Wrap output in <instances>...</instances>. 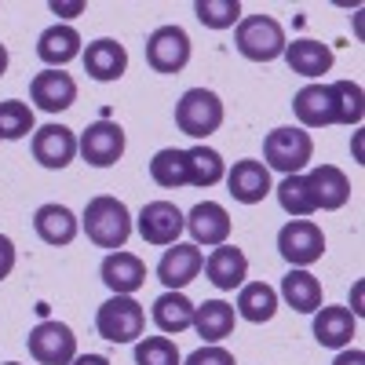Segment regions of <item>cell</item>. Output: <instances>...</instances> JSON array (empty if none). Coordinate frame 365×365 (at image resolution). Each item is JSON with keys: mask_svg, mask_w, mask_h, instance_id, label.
Here are the masks:
<instances>
[{"mask_svg": "<svg viewBox=\"0 0 365 365\" xmlns=\"http://www.w3.org/2000/svg\"><path fill=\"white\" fill-rule=\"evenodd\" d=\"M84 234L91 245L99 249H125V241L132 237V212L125 201H117L110 194H99L84 205Z\"/></svg>", "mask_w": 365, "mask_h": 365, "instance_id": "cell-1", "label": "cell"}, {"mask_svg": "<svg viewBox=\"0 0 365 365\" xmlns=\"http://www.w3.org/2000/svg\"><path fill=\"white\" fill-rule=\"evenodd\" d=\"M237 51L249 58V63H274V58L285 55V29L274 15H249L237 22V34H234Z\"/></svg>", "mask_w": 365, "mask_h": 365, "instance_id": "cell-2", "label": "cell"}, {"mask_svg": "<svg viewBox=\"0 0 365 365\" xmlns=\"http://www.w3.org/2000/svg\"><path fill=\"white\" fill-rule=\"evenodd\" d=\"M223 125V99L208 88H190L182 91V99L175 103V128L190 139H208L212 132H220Z\"/></svg>", "mask_w": 365, "mask_h": 365, "instance_id": "cell-3", "label": "cell"}, {"mask_svg": "<svg viewBox=\"0 0 365 365\" xmlns=\"http://www.w3.org/2000/svg\"><path fill=\"white\" fill-rule=\"evenodd\" d=\"M263 158H267V168L274 172L299 175L314 158V139L303 128H274L263 139Z\"/></svg>", "mask_w": 365, "mask_h": 365, "instance_id": "cell-4", "label": "cell"}, {"mask_svg": "<svg viewBox=\"0 0 365 365\" xmlns=\"http://www.w3.org/2000/svg\"><path fill=\"white\" fill-rule=\"evenodd\" d=\"M96 329H99V336L110 340V344H132V340L143 336V329H146V311H143V303H135L132 296H113L96 311Z\"/></svg>", "mask_w": 365, "mask_h": 365, "instance_id": "cell-5", "label": "cell"}, {"mask_svg": "<svg viewBox=\"0 0 365 365\" xmlns=\"http://www.w3.org/2000/svg\"><path fill=\"white\" fill-rule=\"evenodd\" d=\"M190 63V37L182 26H158L146 37V66L154 73H179Z\"/></svg>", "mask_w": 365, "mask_h": 365, "instance_id": "cell-6", "label": "cell"}, {"mask_svg": "<svg viewBox=\"0 0 365 365\" xmlns=\"http://www.w3.org/2000/svg\"><path fill=\"white\" fill-rule=\"evenodd\" d=\"M26 347L41 365H70L77 358V336L66 322H41L29 329Z\"/></svg>", "mask_w": 365, "mask_h": 365, "instance_id": "cell-7", "label": "cell"}, {"mask_svg": "<svg viewBox=\"0 0 365 365\" xmlns=\"http://www.w3.org/2000/svg\"><path fill=\"white\" fill-rule=\"evenodd\" d=\"M278 252H282L292 267L307 270V267L318 263L322 252H325V234H322V227L311 223V220H289V223L278 230Z\"/></svg>", "mask_w": 365, "mask_h": 365, "instance_id": "cell-8", "label": "cell"}, {"mask_svg": "<svg viewBox=\"0 0 365 365\" xmlns=\"http://www.w3.org/2000/svg\"><path fill=\"white\" fill-rule=\"evenodd\" d=\"M77 154L91 165V168H110L125 154V128L113 125V120H96L88 125L77 139Z\"/></svg>", "mask_w": 365, "mask_h": 365, "instance_id": "cell-9", "label": "cell"}, {"mask_svg": "<svg viewBox=\"0 0 365 365\" xmlns=\"http://www.w3.org/2000/svg\"><path fill=\"white\" fill-rule=\"evenodd\" d=\"M292 113L303 128H325L340 125V103L332 84H307L292 96Z\"/></svg>", "mask_w": 365, "mask_h": 365, "instance_id": "cell-10", "label": "cell"}, {"mask_svg": "<svg viewBox=\"0 0 365 365\" xmlns=\"http://www.w3.org/2000/svg\"><path fill=\"white\" fill-rule=\"evenodd\" d=\"M182 227H187V216L172 201H150L139 212V234L146 245H175Z\"/></svg>", "mask_w": 365, "mask_h": 365, "instance_id": "cell-11", "label": "cell"}, {"mask_svg": "<svg viewBox=\"0 0 365 365\" xmlns=\"http://www.w3.org/2000/svg\"><path fill=\"white\" fill-rule=\"evenodd\" d=\"M29 96L44 113H63L77 103V81L63 70H41L29 81Z\"/></svg>", "mask_w": 365, "mask_h": 365, "instance_id": "cell-12", "label": "cell"}, {"mask_svg": "<svg viewBox=\"0 0 365 365\" xmlns=\"http://www.w3.org/2000/svg\"><path fill=\"white\" fill-rule=\"evenodd\" d=\"M201 270H205L201 249L197 245H179V241H175L172 249H165V256L158 263V278L165 282L168 292H179V289H187Z\"/></svg>", "mask_w": 365, "mask_h": 365, "instance_id": "cell-13", "label": "cell"}, {"mask_svg": "<svg viewBox=\"0 0 365 365\" xmlns=\"http://www.w3.org/2000/svg\"><path fill=\"white\" fill-rule=\"evenodd\" d=\"M34 158L58 172V168H66L73 158H77V135L66 128V125H44L34 132Z\"/></svg>", "mask_w": 365, "mask_h": 365, "instance_id": "cell-14", "label": "cell"}, {"mask_svg": "<svg viewBox=\"0 0 365 365\" xmlns=\"http://www.w3.org/2000/svg\"><path fill=\"white\" fill-rule=\"evenodd\" d=\"M227 187H230V197L241 201V205H259L274 187H270V168L263 161H234V168L227 172Z\"/></svg>", "mask_w": 365, "mask_h": 365, "instance_id": "cell-15", "label": "cell"}, {"mask_svg": "<svg viewBox=\"0 0 365 365\" xmlns=\"http://www.w3.org/2000/svg\"><path fill=\"white\" fill-rule=\"evenodd\" d=\"M84 70H88L91 81H103V84L120 81V77H125V70H128V51H125V44H117L113 37L91 41V44L84 48Z\"/></svg>", "mask_w": 365, "mask_h": 365, "instance_id": "cell-16", "label": "cell"}, {"mask_svg": "<svg viewBox=\"0 0 365 365\" xmlns=\"http://www.w3.org/2000/svg\"><path fill=\"white\" fill-rule=\"evenodd\" d=\"M99 274H103V285L113 292V296H132L135 289H143V282H146V263L139 259V256H132V252H110L106 259H103V267H99Z\"/></svg>", "mask_w": 365, "mask_h": 365, "instance_id": "cell-17", "label": "cell"}, {"mask_svg": "<svg viewBox=\"0 0 365 365\" xmlns=\"http://www.w3.org/2000/svg\"><path fill=\"white\" fill-rule=\"evenodd\" d=\"M187 230L194 234V245H227V237H230V216H227V208L216 205V201H201L190 208V216H187Z\"/></svg>", "mask_w": 365, "mask_h": 365, "instance_id": "cell-18", "label": "cell"}, {"mask_svg": "<svg viewBox=\"0 0 365 365\" xmlns=\"http://www.w3.org/2000/svg\"><path fill=\"white\" fill-rule=\"evenodd\" d=\"M205 274H208V282L223 289V292H234L245 285V274H249V259L241 249L234 245H216L212 249V256L205 259Z\"/></svg>", "mask_w": 365, "mask_h": 365, "instance_id": "cell-19", "label": "cell"}, {"mask_svg": "<svg viewBox=\"0 0 365 365\" xmlns=\"http://www.w3.org/2000/svg\"><path fill=\"white\" fill-rule=\"evenodd\" d=\"M358 332V318L347 307H318L314 311V340L329 351L351 347V336Z\"/></svg>", "mask_w": 365, "mask_h": 365, "instance_id": "cell-20", "label": "cell"}, {"mask_svg": "<svg viewBox=\"0 0 365 365\" xmlns=\"http://www.w3.org/2000/svg\"><path fill=\"white\" fill-rule=\"evenodd\" d=\"M34 230H37V237L44 241V245H70V241L77 237V230H81V223L66 205L51 201V205H41L34 212Z\"/></svg>", "mask_w": 365, "mask_h": 365, "instance_id": "cell-21", "label": "cell"}, {"mask_svg": "<svg viewBox=\"0 0 365 365\" xmlns=\"http://www.w3.org/2000/svg\"><path fill=\"white\" fill-rule=\"evenodd\" d=\"M307 187H311L314 208H325V212L344 208L347 197H351V182H347V175H344L336 165H318V168L307 175Z\"/></svg>", "mask_w": 365, "mask_h": 365, "instance_id": "cell-22", "label": "cell"}, {"mask_svg": "<svg viewBox=\"0 0 365 365\" xmlns=\"http://www.w3.org/2000/svg\"><path fill=\"white\" fill-rule=\"evenodd\" d=\"M37 55L41 63H48V70H63L81 55V34L73 26H48L37 37Z\"/></svg>", "mask_w": 365, "mask_h": 365, "instance_id": "cell-23", "label": "cell"}, {"mask_svg": "<svg viewBox=\"0 0 365 365\" xmlns=\"http://www.w3.org/2000/svg\"><path fill=\"white\" fill-rule=\"evenodd\" d=\"M285 63L292 73L299 77H322L332 70V48L322 44V41H307V37H299L292 44H285Z\"/></svg>", "mask_w": 365, "mask_h": 365, "instance_id": "cell-24", "label": "cell"}, {"mask_svg": "<svg viewBox=\"0 0 365 365\" xmlns=\"http://www.w3.org/2000/svg\"><path fill=\"white\" fill-rule=\"evenodd\" d=\"M234 322H237V314H234L230 303H223V299H205L201 307H194V329H197V336L205 344L227 340L234 332Z\"/></svg>", "mask_w": 365, "mask_h": 365, "instance_id": "cell-25", "label": "cell"}, {"mask_svg": "<svg viewBox=\"0 0 365 365\" xmlns=\"http://www.w3.org/2000/svg\"><path fill=\"white\" fill-rule=\"evenodd\" d=\"M282 296H285V303H289L292 311H299V314H314V311L322 307V282L314 278L311 270L292 267L285 278H282Z\"/></svg>", "mask_w": 365, "mask_h": 365, "instance_id": "cell-26", "label": "cell"}, {"mask_svg": "<svg viewBox=\"0 0 365 365\" xmlns=\"http://www.w3.org/2000/svg\"><path fill=\"white\" fill-rule=\"evenodd\" d=\"M234 314H241V318L252 322V325H263V322H270L274 314H278V292H274L267 282L241 285V292H237V311H234Z\"/></svg>", "mask_w": 365, "mask_h": 365, "instance_id": "cell-27", "label": "cell"}, {"mask_svg": "<svg viewBox=\"0 0 365 365\" xmlns=\"http://www.w3.org/2000/svg\"><path fill=\"white\" fill-rule=\"evenodd\" d=\"M154 325H158L161 332H168V336L194 329V303L182 296V292H165V296H158V299H154Z\"/></svg>", "mask_w": 365, "mask_h": 365, "instance_id": "cell-28", "label": "cell"}, {"mask_svg": "<svg viewBox=\"0 0 365 365\" xmlns=\"http://www.w3.org/2000/svg\"><path fill=\"white\" fill-rule=\"evenodd\" d=\"M150 179L165 190H179V187H190V161H187V150H158L154 161H150Z\"/></svg>", "mask_w": 365, "mask_h": 365, "instance_id": "cell-29", "label": "cell"}, {"mask_svg": "<svg viewBox=\"0 0 365 365\" xmlns=\"http://www.w3.org/2000/svg\"><path fill=\"white\" fill-rule=\"evenodd\" d=\"M187 161H190V187H216V182L227 175L223 158L216 154L212 146H190L187 150Z\"/></svg>", "mask_w": 365, "mask_h": 365, "instance_id": "cell-30", "label": "cell"}, {"mask_svg": "<svg viewBox=\"0 0 365 365\" xmlns=\"http://www.w3.org/2000/svg\"><path fill=\"white\" fill-rule=\"evenodd\" d=\"M278 205L296 220H307L314 208V197H311V187H307V175H285L278 182Z\"/></svg>", "mask_w": 365, "mask_h": 365, "instance_id": "cell-31", "label": "cell"}, {"mask_svg": "<svg viewBox=\"0 0 365 365\" xmlns=\"http://www.w3.org/2000/svg\"><path fill=\"white\" fill-rule=\"evenodd\" d=\"M194 15L208 29H230L234 22H241V4L237 0H197Z\"/></svg>", "mask_w": 365, "mask_h": 365, "instance_id": "cell-32", "label": "cell"}, {"mask_svg": "<svg viewBox=\"0 0 365 365\" xmlns=\"http://www.w3.org/2000/svg\"><path fill=\"white\" fill-rule=\"evenodd\" d=\"M34 132V110L19 99L0 103V139H22Z\"/></svg>", "mask_w": 365, "mask_h": 365, "instance_id": "cell-33", "label": "cell"}, {"mask_svg": "<svg viewBox=\"0 0 365 365\" xmlns=\"http://www.w3.org/2000/svg\"><path fill=\"white\" fill-rule=\"evenodd\" d=\"M135 365H179V347L168 336H143L135 344Z\"/></svg>", "mask_w": 365, "mask_h": 365, "instance_id": "cell-34", "label": "cell"}, {"mask_svg": "<svg viewBox=\"0 0 365 365\" xmlns=\"http://www.w3.org/2000/svg\"><path fill=\"white\" fill-rule=\"evenodd\" d=\"M332 91H336V103H340V125H361V113H365L361 88L354 81H336Z\"/></svg>", "mask_w": 365, "mask_h": 365, "instance_id": "cell-35", "label": "cell"}, {"mask_svg": "<svg viewBox=\"0 0 365 365\" xmlns=\"http://www.w3.org/2000/svg\"><path fill=\"white\" fill-rule=\"evenodd\" d=\"M182 365H237V361H234V354H230L227 347H220V344H205V347H197Z\"/></svg>", "mask_w": 365, "mask_h": 365, "instance_id": "cell-36", "label": "cell"}, {"mask_svg": "<svg viewBox=\"0 0 365 365\" xmlns=\"http://www.w3.org/2000/svg\"><path fill=\"white\" fill-rule=\"evenodd\" d=\"M11 270H15V245H11V237L0 234V282H4Z\"/></svg>", "mask_w": 365, "mask_h": 365, "instance_id": "cell-37", "label": "cell"}, {"mask_svg": "<svg viewBox=\"0 0 365 365\" xmlns=\"http://www.w3.org/2000/svg\"><path fill=\"white\" fill-rule=\"evenodd\" d=\"M332 365H365V351H358V347H344L336 358H332Z\"/></svg>", "mask_w": 365, "mask_h": 365, "instance_id": "cell-38", "label": "cell"}, {"mask_svg": "<svg viewBox=\"0 0 365 365\" xmlns=\"http://www.w3.org/2000/svg\"><path fill=\"white\" fill-rule=\"evenodd\" d=\"M70 365H110V358H103V354H81Z\"/></svg>", "mask_w": 365, "mask_h": 365, "instance_id": "cell-39", "label": "cell"}, {"mask_svg": "<svg viewBox=\"0 0 365 365\" xmlns=\"http://www.w3.org/2000/svg\"><path fill=\"white\" fill-rule=\"evenodd\" d=\"M51 11H55V15H66V19H70V15L84 11V4H58V0H55V4H51Z\"/></svg>", "mask_w": 365, "mask_h": 365, "instance_id": "cell-40", "label": "cell"}, {"mask_svg": "<svg viewBox=\"0 0 365 365\" xmlns=\"http://www.w3.org/2000/svg\"><path fill=\"white\" fill-rule=\"evenodd\" d=\"M4 70H8V48L0 44V77H4Z\"/></svg>", "mask_w": 365, "mask_h": 365, "instance_id": "cell-41", "label": "cell"}, {"mask_svg": "<svg viewBox=\"0 0 365 365\" xmlns=\"http://www.w3.org/2000/svg\"><path fill=\"white\" fill-rule=\"evenodd\" d=\"M4 365H19V361H4Z\"/></svg>", "mask_w": 365, "mask_h": 365, "instance_id": "cell-42", "label": "cell"}]
</instances>
